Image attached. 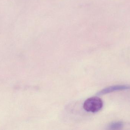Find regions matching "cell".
Masks as SVG:
<instances>
[{
  "label": "cell",
  "mask_w": 130,
  "mask_h": 130,
  "mask_svg": "<svg viewBox=\"0 0 130 130\" xmlns=\"http://www.w3.org/2000/svg\"><path fill=\"white\" fill-rule=\"evenodd\" d=\"M103 105L102 100L98 97L88 98L84 102L83 108L88 112L95 113L100 111Z\"/></svg>",
  "instance_id": "1"
},
{
  "label": "cell",
  "mask_w": 130,
  "mask_h": 130,
  "mask_svg": "<svg viewBox=\"0 0 130 130\" xmlns=\"http://www.w3.org/2000/svg\"><path fill=\"white\" fill-rule=\"evenodd\" d=\"M129 89H130V85H112V86H109L104 89L103 90L99 92L97 94L98 95H102L109 94L114 92L129 90Z\"/></svg>",
  "instance_id": "2"
},
{
  "label": "cell",
  "mask_w": 130,
  "mask_h": 130,
  "mask_svg": "<svg viewBox=\"0 0 130 130\" xmlns=\"http://www.w3.org/2000/svg\"><path fill=\"white\" fill-rule=\"evenodd\" d=\"M124 124L121 121L113 122L110 124L109 128L111 130H119L123 127Z\"/></svg>",
  "instance_id": "3"
}]
</instances>
